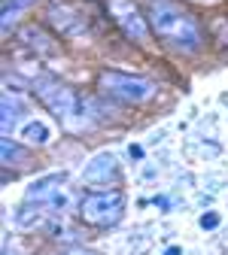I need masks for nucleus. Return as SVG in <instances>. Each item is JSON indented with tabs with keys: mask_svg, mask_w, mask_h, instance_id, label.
Instances as JSON below:
<instances>
[{
	"mask_svg": "<svg viewBox=\"0 0 228 255\" xmlns=\"http://www.w3.org/2000/svg\"><path fill=\"white\" fill-rule=\"evenodd\" d=\"M165 255H180V249H177V246H171V249H168Z\"/></svg>",
	"mask_w": 228,
	"mask_h": 255,
	"instance_id": "nucleus-15",
	"label": "nucleus"
},
{
	"mask_svg": "<svg viewBox=\"0 0 228 255\" xmlns=\"http://www.w3.org/2000/svg\"><path fill=\"white\" fill-rule=\"evenodd\" d=\"M46 34H40L37 27H27L24 30V43H30V46H37V49H43V52H55V43L52 40H43Z\"/></svg>",
	"mask_w": 228,
	"mask_h": 255,
	"instance_id": "nucleus-12",
	"label": "nucleus"
},
{
	"mask_svg": "<svg viewBox=\"0 0 228 255\" xmlns=\"http://www.w3.org/2000/svg\"><path fill=\"white\" fill-rule=\"evenodd\" d=\"M216 225H219V216H216V213H207V216L201 219V228H207V231L216 228Z\"/></svg>",
	"mask_w": 228,
	"mask_h": 255,
	"instance_id": "nucleus-13",
	"label": "nucleus"
},
{
	"mask_svg": "<svg viewBox=\"0 0 228 255\" xmlns=\"http://www.w3.org/2000/svg\"><path fill=\"white\" fill-rule=\"evenodd\" d=\"M27 201L30 204H43V210H67L70 195H67V188H64V173L37 179L27 188Z\"/></svg>",
	"mask_w": 228,
	"mask_h": 255,
	"instance_id": "nucleus-5",
	"label": "nucleus"
},
{
	"mask_svg": "<svg viewBox=\"0 0 228 255\" xmlns=\"http://www.w3.org/2000/svg\"><path fill=\"white\" fill-rule=\"evenodd\" d=\"M67 255H91V252H67Z\"/></svg>",
	"mask_w": 228,
	"mask_h": 255,
	"instance_id": "nucleus-16",
	"label": "nucleus"
},
{
	"mask_svg": "<svg viewBox=\"0 0 228 255\" xmlns=\"http://www.w3.org/2000/svg\"><path fill=\"white\" fill-rule=\"evenodd\" d=\"M21 140L24 143H34V146H46L52 140V131L43 122H24L21 125Z\"/></svg>",
	"mask_w": 228,
	"mask_h": 255,
	"instance_id": "nucleus-9",
	"label": "nucleus"
},
{
	"mask_svg": "<svg viewBox=\"0 0 228 255\" xmlns=\"http://www.w3.org/2000/svg\"><path fill=\"white\" fill-rule=\"evenodd\" d=\"M49 21L52 27L58 30L61 37H73V34H82L85 30V21L76 9H70L67 3H52L49 6Z\"/></svg>",
	"mask_w": 228,
	"mask_h": 255,
	"instance_id": "nucleus-8",
	"label": "nucleus"
},
{
	"mask_svg": "<svg viewBox=\"0 0 228 255\" xmlns=\"http://www.w3.org/2000/svg\"><path fill=\"white\" fill-rule=\"evenodd\" d=\"M3 255H21V252L15 249V243H6V249H3Z\"/></svg>",
	"mask_w": 228,
	"mask_h": 255,
	"instance_id": "nucleus-14",
	"label": "nucleus"
},
{
	"mask_svg": "<svg viewBox=\"0 0 228 255\" xmlns=\"http://www.w3.org/2000/svg\"><path fill=\"white\" fill-rule=\"evenodd\" d=\"M149 24L168 46H174L180 52H195L204 43V30H201L198 18L177 3H155L149 9Z\"/></svg>",
	"mask_w": 228,
	"mask_h": 255,
	"instance_id": "nucleus-1",
	"label": "nucleus"
},
{
	"mask_svg": "<svg viewBox=\"0 0 228 255\" xmlns=\"http://www.w3.org/2000/svg\"><path fill=\"white\" fill-rule=\"evenodd\" d=\"M125 213V195L122 191H94V195L82 198L79 216L88 222V225H116Z\"/></svg>",
	"mask_w": 228,
	"mask_h": 255,
	"instance_id": "nucleus-4",
	"label": "nucleus"
},
{
	"mask_svg": "<svg viewBox=\"0 0 228 255\" xmlns=\"http://www.w3.org/2000/svg\"><path fill=\"white\" fill-rule=\"evenodd\" d=\"M97 88L122 104H146L155 94V82L134 73H119V70H101L97 73Z\"/></svg>",
	"mask_w": 228,
	"mask_h": 255,
	"instance_id": "nucleus-3",
	"label": "nucleus"
},
{
	"mask_svg": "<svg viewBox=\"0 0 228 255\" xmlns=\"http://www.w3.org/2000/svg\"><path fill=\"white\" fill-rule=\"evenodd\" d=\"M119 173V161L113 152H97L82 170V182L85 185H110Z\"/></svg>",
	"mask_w": 228,
	"mask_h": 255,
	"instance_id": "nucleus-7",
	"label": "nucleus"
},
{
	"mask_svg": "<svg viewBox=\"0 0 228 255\" xmlns=\"http://www.w3.org/2000/svg\"><path fill=\"white\" fill-rule=\"evenodd\" d=\"M0 155H3V164L6 167H15V164H24V149L21 146H15L9 137L0 143Z\"/></svg>",
	"mask_w": 228,
	"mask_h": 255,
	"instance_id": "nucleus-11",
	"label": "nucleus"
},
{
	"mask_svg": "<svg viewBox=\"0 0 228 255\" xmlns=\"http://www.w3.org/2000/svg\"><path fill=\"white\" fill-rule=\"evenodd\" d=\"M18 116H21V98L12 94V91H6L3 94V134H12Z\"/></svg>",
	"mask_w": 228,
	"mask_h": 255,
	"instance_id": "nucleus-10",
	"label": "nucleus"
},
{
	"mask_svg": "<svg viewBox=\"0 0 228 255\" xmlns=\"http://www.w3.org/2000/svg\"><path fill=\"white\" fill-rule=\"evenodd\" d=\"M34 94L40 98V104H43L64 128H67V131H82V128L91 125L88 110H82L79 94H76L70 85H64L61 79H52V76L37 79Z\"/></svg>",
	"mask_w": 228,
	"mask_h": 255,
	"instance_id": "nucleus-2",
	"label": "nucleus"
},
{
	"mask_svg": "<svg viewBox=\"0 0 228 255\" xmlns=\"http://www.w3.org/2000/svg\"><path fill=\"white\" fill-rule=\"evenodd\" d=\"M113 18L119 21V27L125 30V37H131L134 43H146L149 40V21L146 15L137 9L134 0H113L110 3Z\"/></svg>",
	"mask_w": 228,
	"mask_h": 255,
	"instance_id": "nucleus-6",
	"label": "nucleus"
}]
</instances>
